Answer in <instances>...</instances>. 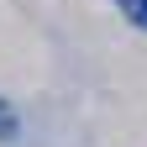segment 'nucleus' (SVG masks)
<instances>
[{
	"instance_id": "2",
	"label": "nucleus",
	"mask_w": 147,
	"mask_h": 147,
	"mask_svg": "<svg viewBox=\"0 0 147 147\" xmlns=\"http://www.w3.org/2000/svg\"><path fill=\"white\" fill-rule=\"evenodd\" d=\"M116 5L126 11V21H137V26H147V0H116Z\"/></svg>"
},
{
	"instance_id": "1",
	"label": "nucleus",
	"mask_w": 147,
	"mask_h": 147,
	"mask_svg": "<svg viewBox=\"0 0 147 147\" xmlns=\"http://www.w3.org/2000/svg\"><path fill=\"white\" fill-rule=\"evenodd\" d=\"M16 131H21V116H16V110H11L5 100H0V142H11Z\"/></svg>"
}]
</instances>
